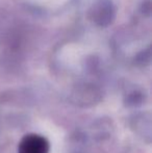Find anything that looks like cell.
Wrapping results in <instances>:
<instances>
[{
  "label": "cell",
  "mask_w": 152,
  "mask_h": 153,
  "mask_svg": "<svg viewBox=\"0 0 152 153\" xmlns=\"http://www.w3.org/2000/svg\"><path fill=\"white\" fill-rule=\"evenodd\" d=\"M49 144L39 134H28L19 146V153H48Z\"/></svg>",
  "instance_id": "obj_1"
}]
</instances>
